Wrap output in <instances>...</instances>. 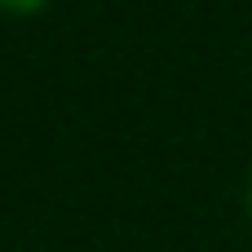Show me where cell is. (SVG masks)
I'll return each mask as SVG.
<instances>
[{
    "label": "cell",
    "mask_w": 252,
    "mask_h": 252,
    "mask_svg": "<svg viewBox=\"0 0 252 252\" xmlns=\"http://www.w3.org/2000/svg\"><path fill=\"white\" fill-rule=\"evenodd\" d=\"M0 9L4 13H35V9H44V0H0Z\"/></svg>",
    "instance_id": "6da1fadb"
},
{
    "label": "cell",
    "mask_w": 252,
    "mask_h": 252,
    "mask_svg": "<svg viewBox=\"0 0 252 252\" xmlns=\"http://www.w3.org/2000/svg\"><path fill=\"white\" fill-rule=\"evenodd\" d=\"M248 213H252V177H248Z\"/></svg>",
    "instance_id": "7a4b0ae2"
}]
</instances>
